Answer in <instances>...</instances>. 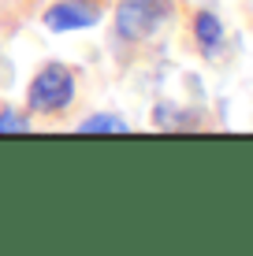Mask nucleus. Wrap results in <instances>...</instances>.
Returning <instances> with one entry per match:
<instances>
[{"label": "nucleus", "instance_id": "obj_1", "mask_svg": "<svg viewBox=\"0 0 253 256\" xmlns=\"http://www.w3.org/2000/svg\"><path fill=\"white\" fill-rule=\"evenodd\" d=\"M30 112H41V116H56V112L71 108L75 100V70L67 64H45L34 74L30 82Z\"/></svg>", "mask_w": 253, "mask_h": 256}, {"label": "nucleus", "instance_id": "obj_2", "mask_svg": "<svg viewBox=\"0 0 253 256\" xmlns=\"http://www.w3.org/2000/svg\"><path fill=\"white\" fill-rule=\"evenodd\" d=\"M175 12V0H119L116 34L123 41H145L160 30Z\"/></svg>", "mask_w": 253, "mask_h": 256}, {"label": "nucleus", "instance_id": "obj_3", "mask_svg": "<svg viewBox=\"0 0 253 256\" xmlns=\"http://www.w3.org/2000/svg\"><path fill=\"white\" fill-rule=\"evenodd\" d=\"M101 4L97 0H60L45 12V26L52 34H75V30H93L101 22Z\"/></svg>", "mask_w": 253, "mask_h": 256}, {"label": "nucleus", "instance_id": "obj_4", "mask_svg": "<svg viewBox=\"0 0 253 256\" xmlns=\"http://www.w3.org/2000/svg\"><path fill=\"white\" fill-rule=\"evenodd\" d=\"M194 38H197V48L205 56H216L220 45H223V22L212 12H197L194 15Z\"/></svg>", "mask_w": 253, "mask_h": 256}, {"label": "nucleus", "instance_id": "obj_5", "mask_svg": "<svg viewBox=\"0 0 253 256\" xmlns=\"http://www.w3.org/2000/svg\"><path fill=\"white\" fill-rule=\"evenodd\" d=\"M78 130H82V134H127L130 126H127V119H123V116L101 112V116H90V119H86Z\"/></svg>", "mask_w": 253, "mask_h": 256}, {"label": "nucleus", "instance_id": "obj_6", "mask_svg": "<svg viewBox=\"0 0 253 256\" xmlns=\"http://www.w3.org/2000/svg\"><path fill=\"white\" fill-rule=\"evenodd\" d=\"M30 130V119L15 108H4L0 112V134H26Z\"/></svg>", "mask_w": 253, "mask_h": 256}]
</instances>
